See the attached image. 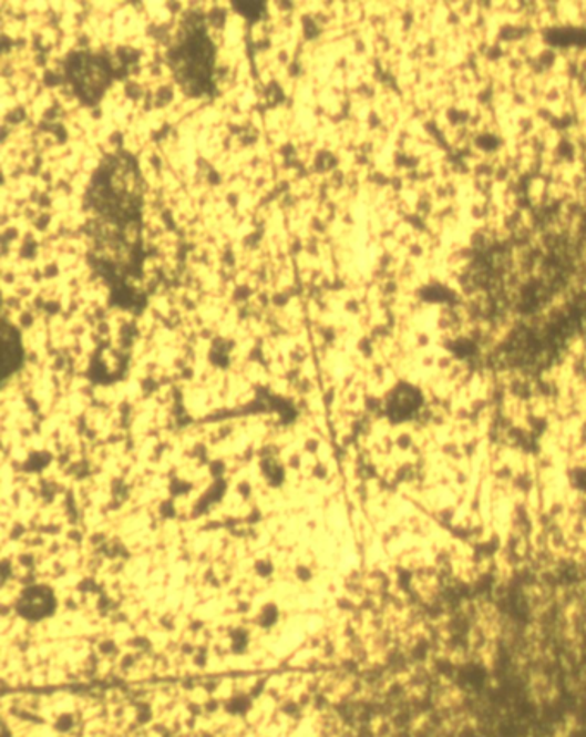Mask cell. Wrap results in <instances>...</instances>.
<instances>
[{"label": "cell", "instance_id": "1", "mask_svg": "<svg viewBox=\"0 0 586 737\" xmlns=\"http://www.w3.org/2000/svg\"><path fill=\"white\" fill-rule=\"evenodd\" d=\"M177 80L193 95L205 92L214 66V47L204 28L192 27L171 55Z\"/></svg>", "mask_w": 586, "mask_h": 737}, {"label": "cell", "instance_id": "2", "mask_svg": "<svg viewBox=\"0 0 586 737\" xmlns=\"http://www.w3.org/2000/svg\"><path fill=\"white\" fill-rule=\"evenodd\" d=\"M70 66L71 71L85 73V76H71L74 86H76V92L81 93V99L96 101L100 93L104 92L105 85H107V74L100 70L96 61H89L86 58H80V61L71 62V64H68V68Z\"/></svg>", "mask_w": 586, "mask_h": 737}]
</instances>
